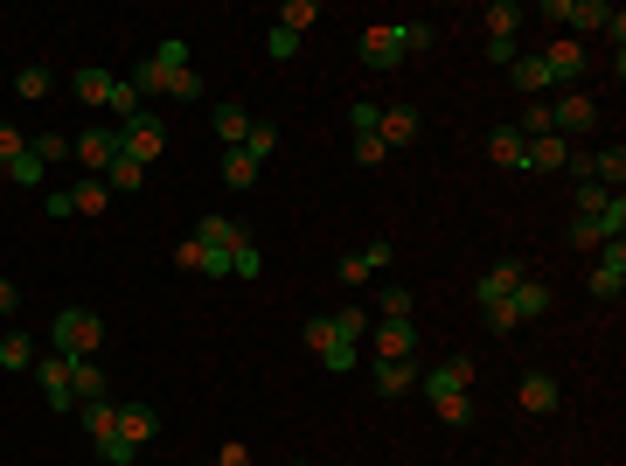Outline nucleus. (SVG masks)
I'll return each instance as SVG.
<instances>
[{
	"label": "nucleus",
	"mask_w": 626,
	"mask_h": 466,
	"mask_svg": "<svg viewBox=\"0 0 626 466\" xmlns=\"http://www.w3.org/2000/svg\"><path fill=\"white\" fill-rule=\"evenodd\" d=\"M606 202H613V188H599V181H585V188H578V216H599Z\"/></svg>",
	"instance_id": "50"
},
{
	"label": "nucleus",
	"mask_w": 626,
	"mask_h": 466,
	"mask_svg": "<svg viewBox=\"0 0 626 466\" xmlns=\"http://www.w3.org/2000/svg\"><path fill=\"white\" fill-rule=\"evenodd\" d=\"M383 154H390V147H383L376 133H355V160H362V167H383Z\"/></svg>",
	"instance_id": "51"
},
{
	"label": "nucleus",
	"mask_w": 626,
	"mask_h": 466,
	"mask_svg": "<svg viewBox=\"0 0 626 466\" xmlns=\"http://www.w3.org/2000/svg\"><path fill=\"white\" fill-rule=\"evenodd\" d=\"M376 320H411V293L404 286H383L376 293Z\"/></svg>",
	"instance_id": "39"
},
{
	"label": "nucleus",
	"mask_w": 626,
	"mask_h": 466,
	"mask_svg": "<svg viewBox=\"0 0 626 466\" xmlns=\"http://www.w3.org/2000/svg\"><path fill=\"white\" fill-rule=\"evenodd\" d=\"M244 154L265 167V160L279 154V126H272V119H251V133H244Z\"/></svg>",
	"instance_id": "29"
},
{
	"label": "nucleus",
	"mask_w": 626,
	"mask_h": 466,
	"mask_svg": "<svg viewBox=\"0 0 626 466\" xmlns=\"http://www.w3.org/2000/svg\"><path fill=\"white\" fill-rule=\"evenodd\" d=\"M376 112H383V105H348V126H355V133H376Z\"/></svg>",
	"instance_id": "56"
},
{
	"label": "nucleus",
	"mask_w": 626,
	"mask_h": 466,
	"mask_svg": "<svg viewBox=\"0 0 626 466\" xmlns=\"http://www.w3.org/2000/svg\"><path fill=\"white\" fill-rule=\"evenodd\" d=\"M418 383H425V397L439 404V397H453V390H473V362L467 355H446V362H439L432 376H418Z\"/></svg>",
	"instance_id": "12"
},
{
	"label": "nucleus",
	"mask_w": 626,
	"mask_h": 466,
	"mask_svg": "<svg viewBox=\"0 0 626 466\" xmlns=\"http://www.w3.org/2000/svg\"><path fill=\"white\" fill-rule=\"evenodd\" d=\"M0 369H35V341L28 334H7L0 341Z\"/></svg>",
	"instance_id": "36"
},
{
	"label": "nucleus",
	"mask_w": 626,
	"mask_h": 466,
	"mask_svg": "<svg viewBox=\"0 0 626 466\" xmlns=\"http://www.w3.org/2000/svg\"><path fill=\"white\" fill-rule=\"evenodd\" d=\"M592 223H599V244H620V237H626V202L613 195V202H606V209H599Z\"/></svg>",
	"instance_id": "35"
},
{
	"label": "nucleus",
	"mask_w": 626,
	"mask_h": 466,
	"mask_svg": "<svg viewBox=\"0 0 626 466\" xmlns=\"http://www.w3.org/2000/svg\"><path fill=\"white\" fill-rule=\"evenodd\" d=\"M7 174H14L21 188H42V181H49V167H42V160H35V154H21V160H14V167H7Z\"/></svg>",
	"instance_id": "47"
},
{
	"label": "nucleus",
	"mask_w": 626,
	"mask_h": 466,
	"mask_svg": "<svg viewBox=\"0 0 626 466\" xmlns=\"http://www.w3.org/2000/svg\"><path fill=\"white\" fill-rule=\"evenodd\" d=\"M404 49H411V56L432 49V28H425V21H404Z\"/></svg>",
	"instance_id": "55"
},
{
	"label": "nucleus",
	"mask_w": 626,
	"mask_h": 466,
	"mask_svg": "<svg viewBox=\"0 0 626 466\" xmlns=\"http://www.w3.org/2000/svg\"><path fill=\"white\" fill-rule=\"evenodd\" d=\"M42 209H49L56 223H63V216H77V202H70V188H49V202H42Z\"/></svg>",
	"instance_id": "57"
},
{
	"label": "nucleus",
	"mask_w": 626,
	"mask_h": 466,
	"mask_svg": "<svg viewBox=\"0 0 626 466\" xmlns=\"http://www.w3.org/2000/svg\"><path fill=\"white\" fill-rule=\"evenodd\" d=\"M14 91H21V98H49V70H42V63H21V70H14Z\"/></svg>",
	"instance_id": "41"
},
{
	"label": "nucleus",
	"mask_w": 626,
	"mask_h": 466,
	"mask_svg": "<svg viewBox=\"0 0 626 466\" xmlns=\"http://www.w3.org/2000/svg\"><path fill=\"white\" fill-rule=\"evenodd\" d=\"M70 202H77V216H98V209L112 202V188H105V174H91V181H77V188H70Z\"/></svg>",
	"instance_id": "33"
},
{
	"label": "nucleus",
	"mask_w": 626,
	"mask_h": 466,
	"mask_svg": "<svg viewBox=\"0 0 626 466\" xmlns=\"http://www.w3.org/2000/svg\"><path fill=\"white\" fill-rule=\"evenodd\" d=\"M154 432H160V411H154V404H119V439H126V446H147Z\"/></svg>",
	"instance_id": "17"
},
{
	"label": "nucleus",
	"mask_w": 626,
	"mask_h": 466,
	"mask_svg": "<svg viewBox=\"0 0 626 466\" xmlns=\"http://www.w3.org/2000/svg\"><path fill=\"white\" fill-rule=\"evenodd\" d=\"M126 91H133V98H140V105H154V98H167V70H160L154 56H147V63H140V70H133V77H126Z\"/></svg>",
	"instance_id": "22"
},
{
	"label": "nucleus",
	"mask_w": 626,
	"mask_h": 466,
	"mask_svg": "<svg viewBox=\"0 0 626 466\" xmlns=\"http://www.w3.org/2000/svg\"><path fill=\"white\" fill-rule=\"evenodd\" d=\"M154 63L167 70V77H174V70H188V42H181V35H167V42L154 49Z\"/></svg>",
	"instance_id": "44"
},
{
	"label": "nucleus",
	"mask_w": 626,
	"mask_h": 466,
	"mask_svg": "<svg viewBox=\"0 0 626 466\" xmlns=\"http://www.w3.org/2000/svg\"><path fill=\"white\" fill-rule=\"evenodd\" d=\"M77 418H84V432H91V446L119 432V404H112V397H98V404H77Z\"/></svg>",
	"instance_id": "21"
},
{
	"label": "nucleus",
	"mask_w": 626,
	"mask_h": 466,
	"mask_svg": "<svg viewBox=\"0 0 626 466\" xmlns=\"http://www.w3.org/2000/svg\"><path fill=\"white\" fill-rule=\"evenodd\" d=\"M28 154L42 160V167H56V160H70V140L63 133H28Z\"/></svg>",
	"instance_id": "34"
},
{
	"label": "nucleus",
	"mask_w": 626,
	"mask_h": 466,
	"mask_svg": "<svg viewBox=\"0 0 626 466\" xmlns=\"http://www.w3.org/2000/svg\"><path fill=\"white\" fill-rule=\"evenodd\" d=\"M70 154L84 160V167H91V174H105V167H112V160H119V126H84V133H77V140H70Z\"/></svg>",
	"instance_id": "7"
},
{
	"label": "nucleus",
	"mask_w": 626,
	"mask_h": 466,
	"mask_svg": "<svg viewBox=\"0 0 626 466\" xmlns=\"http://www.w3.org/2000/svg\"><path fill=\"white\" fill-rule=\"evenodd\" d=\"M508 307H515V320H536V313H550V307H557V293H550V286H543L536 272H522V286L508 293Z\"/></svg>",
	"instance_id": "16"
},
{
	"label": "nucleus",
	"mask_w": 626,
	"mask_h": 466,
	"mask_svg": "<svg viewBox=\"0 0 626 466\" xmlns=\"http://www.w3.org/2000/svg\"><path fill=\"white\" fill-rule=\"evenodd\" d=\"M21 307V293H14V279H0V313H14Z\"/></svg>",
	"instance_id": "60"
},
{
	"label": "nucleus",
	"mask_w": 626,
	"mask_h": 466,
	"mask_svg": "<svg viewBox=\"0 0 626 466\" xmlns=\"http://www.w3.org/2000/svg\"><path fill=\"white\" fill-rule=\"evenodd\" d=\"M195 272H202V279H230V251H209V244H202V265H195Z\"/></svg>",
	"instance_id": "52"
},
{
	"label": "nucleus",
	"mask_w": 626,
	"mask_h": 466,
	"mask_svg": "<svg viewBox=\"0 0 626 466\" xmlns=\"http://www.w3.org/2000/svg\"><path fill=\"white\" fill-rule=\"evenodd\" d=\"M620 293H626V237L599 244V265H592V300H620Z\"/></svg>",
	"instance_id": "9"
},
{
	"label": "nucleus",
	"mask_w": 626,
	"mask_h": 466,
	"mask_svg": "<svg viewBox=\"0 0 626 466\" xmlns=\"http://www.w3.org/2000/svg\"><path fill=\"white\" fill-rule=\"evenodd\" d=\"M592 181H599V188L613 181V195H620V181H626V147H599V154H592Z\"/></svg>",
	"instance_id": "28"
},
{
	"label": "nucleus",
	"mask_w": 626,
	"mask_h": 466,
	"mask_svg": "<svg viewBox=\"0 0 626 466\" xmlns=\"http://www.w3.org/2000/svg\"><path fill=\"white\" fill-rule=\"evenodd\" d=\"M571 160V147L557 140V133H543V140H522V167H536V174H557Z\"/></svg>",
	"instance_id": "19"
},
{
	"label": "nucleus",
	"mask_w": 626,
	"mask_h": 466,
	"mask_svg": "<svg viewBox=\"0 0 626 466\" xmlns=\"http://www.w3.org/2000/svg\"><path fill=\"white\" fill-rule=\"evenodd\" d=\"M307 348L320 355V369H327V376H348V369L362 362V348H355V341H341V327H334L327 313H313V320H307Z\"/></svg>",
	"instance_id": "4"
},
{
	"label": "nucleus",
	"mask_w": 626,
	"mask_h": 466,
	"mask_svg": "<svg viewBox=\"0 0 626 466\" xmlns=\"http://www.w3.org/2000/svg\"><path fill=\"white\" fill-rule=\"evenodd\" d=\"M564 237H571V244H585V251H592V244H599V223H592V216H571V230H564Z\"/></svg>",
	"instance_id": "54"
},
{
	"label": "nucleus",
	"mask_w": 626,
	"mask_h": 466,
	"mask_svg": "<svg viewBox=\"0 0 626 466\" xmlns=\"http://www.w3.org/2000/svg\"><path fill=\"white\" fill-rule=\"evenodd\" d=\"M327 320H334V327H341V341H355V348H362V341H369V327H376L362 300H348V307H341V313H327Z\"/></svg>",
	"instance_id": "25"
},
{
	"label": "nucleus",
	"mask_w": 626,
	"mask_h": 466,
	"mask_svg": "<svg viewBox=\"0 0 626 466\" xmlns=\"http://www.w3.org/2000/svg\"><path fill=\"white\" fill-rule=\"evenodd\" d=\"M313 21H320V0H286V7H279V21H272V28H286V35H307Z\"/></svg>",
	"instance_id": "30"
},
{
	"label": "nucleus",
	"mask_w": 626,
	"mask_h": 466,
	"mask_svg": "<svg viewBox=\"0 0 626 466\" xmlns=\"http://www.w3.org/2000/svg\"><path fill=\"white\" fill-rule=\"evenodd\" d=\"M508 84H515V91H543V84H550L543 56H515V63H508Z\"/></svg>",
	"instance_id": "32"
},
{
	"label": "nucleus",
	"mask_w": 626,
	"mask_h": 466,
	"mask_svg": "<svg viewBox=\"0 0 626 466\" xmlns=\"http://www.w3.org/2000/svg\"><path fill=\"white\" fill-rule=\"evenodd\" d=\"M543 70H550V84H578V77H585V42H578V35H557V42L543 49Z\"/></svg>",
	"instance_id": "10"
},
{
	"label": "nucleus",
	"mask_w": 626,
	"mask_h": 466,
	"mask_svg": "<svg viewBox=\"0 0 626 466\" xmlns=\"http://www.w3.org/2000/svg\"><path fill=\"white\" fill-rule=\"evenodd\" d=\"M258 272H265L258 244H237V251H230V279H258Z\"/></svg>",
	"instance_id": "43"
},
{
	"label": "nucleus",
	"mask_w": 626,
	"mask_h": 466,
	"mask_svg": "<svg viewBox=\"0 0 626 466\" xmlns=\"http://www.w3.org/2000/svg\"><path fill=\"white\" fill-rule=\"evenodd\" d=\"M140 181H147V167H140V160H133V154H119V160H112V167H105V188H112V195H133Z\"/></svg>",
	"instance_id": "27"
},
{
	"label": "nucleus",
	"mask_w": 626,
	"mask_h": 466,
	"mask_svg": "<svg viewBox=\"0 0 626 466\" xmlns=\"http://www.w3.org/2000/svg\"><path fill=\"white\" fill-rule=\"evenodd\" d=\"M362 355H383V362H411L418 355V327L411 320H376L369 327V348Z\"/></svg>",
	"instance_id": "6"
},
{
	"label": "nucleus",
	"mask_w": 626,
	"mask_h": 466,
	"mask_svg": "<svg viewBox=\"0 0 626 466\" xmlns=\"http://www.w3.org/2000/svg\"><path fill=\"white\" fill-rule=\"evenodd\" d=\"M174 265H181V272H195V265H202V244H195V237H188V244H174Z\"/></svg>",
	"instance_id": "59"
},
{
	"label": "nucleus",
	"mask_w": 626,
	"mask_h": 466,
	"mask_svg": "<svg viewBox=\"0 0 626 466\" xmlns=\"http://www.w3.org/2000/svg\"><path fill=\"white\" fill-rule=\"evenodd\" d=\"M515 286H522V265H515V258H501V265H487V272H480V307H494V300H508Z\"/></svg>",
	"instance_id": "18"
},
{
	"label": "nucleus",
	"mask_w": 626,
	"mask_h": 466,
	"mask_svg": "<svg viewBox=\"0 0 626 466\" xmlns=\"http://www.w3.org/2000/svg\"><path fill=\"white\" fill-rule=\"evenodd\" d=\"M195 244H209V251H237V244H244V223H230V216H202V223H195Z\"/></svg>",
	"instance_id": "20"
},
{
	"label": "nucleus",
	"mask_w": 626,
	"mask_h": 466,
	"mask_svg": "<svg viewBox=\"0 0 626 466\" xmlns=\"http://www.w3.org/2000/svg\"><path fill=\"white\" fill-rule=\"evenodd\" d=\"M480 320H487L494 334H515V327H522V320H515V307H508V300H494V307H480Z\"/></svg>",
	"instance_id": "49"
},
{
	"label": "nucleus",
	"mask_w": 626,
	"mask_h": 466,
	"mask_svg": "<svg viewBox=\"0 0 626 466\" xmlns=\"http://www.w3.org/2000/svg\"><path fill=\"white\" fill-rule=\"evenodd\" d=\"M21 154H28V133H21V126H0V174H7Z\"/></svg>",
	"instance_id": "45"
},
{
	"label": "nucleus",
	"mask_w": 626,
	"mask_h": 466,
	"mask_svg": "<svg viewBox=\"0 0 626 466\" xmlns=\"http://www.w3.org/2000/svg\"><path fill=\"white\" fill-rule=\"evenodd\" d=\"M35 383H42V397H49L56 411H77V397H70V362H63V355H35Z\"/></svg>",
	"instance_id": "11"
},
{
	"label": "nucleus",
	"mask_w": 626,
	"mask_h": 466,
	"mask_svg": "<svg viewBox=\"0 0 626 466\" xmlns=\"http://www.w3.org/2000/svg\"><path fill=\"white\" fill-rule=\"evenodd\" d=\"M592 126H599V105H592L585 91H564V98L550 105V133H557V140H564V133H592Z\"/></svg>",
	"instance_id": "8"
},
{
	"label": "nucleus",
	"mask_w": 626,
	"mask_h": 466,
	"mask_svg": "<svg viewBox=\"0 0 626 466\" xmlns=\"http://www.w3.org/2000/svg\"><path fill=\"white\" fill-rule=\"evenodd\" d=\"M63 362H70V355H63ZM70 397H77V404H98V397H112V390H105V369H98V355H77V362H70Z\"/></svg>",
	"instance_id": "15"
},
{
	"label": "nucleus",
	"mask_w": 626,
	"mask_h": 466,
	"mask_svg": "<svg viewBox=\"0 0 626 466\" xmlns=\"http://www.w3.org/2000/svg\"><path fill=\"white\" fill-rule=\"evenodd\" d=\"M119 154H133L140 167H154L167 154V119H160L154 105H140L133 119H119Z\"/></svg>",
	"instance_id": "3"
},
{
	"label": "nucleus",
	"mask_w": 626,
	"mask_h": 466,
	"mask_svg": "<svg viewBox=\"0 0 626 466\" xmlns=\"http://www.w3.org/2000/svg\"><path fill=\"white\" fill-rule=\"evenodd\" d=\"M258 174H265V167L244 154V147H223V181H230V188H251Z\"/></svg>",
	"instance_id": "31"
},
{
	"label": "nucleus",
	"mask_w": 626,
	"mask_h": 466,
	"mask_svg": "<svg viewBox=\"0 0 626 466\" xmlns=\"http://www.w3.org/2000/svg\"><path fill=\"white\" fill-rule=\"evenodd\" d=\"M369 383H376L383 397H404V390H418V362H383V355H369Z\"/></svg>",
	"instance_id": "14"
},
{
	"label": "nucleus",
	"mask_w": 626,
	"mask_h": 466,
	"mask_svg": "<svg viewBox=\"0 0 626 466\" xmlns=\"http://www.w3.org/2000/svg\"><path fill=\"white\" fill-rule=\"evenodd\" d=\"M515 28H522V7L515 0H494L487 7V42H515Z\"/></svg>",
	"instance_id": "26"
},
{
	"label": "nucleus",
	"mask_w": 626,
	"mask_h": 466,
	"mask_svg": "<svg viewBox=\"0 0 626 466\" xmlns=\"http://www.w3.org/2000/svg\"><path fill=\"white\" fill-rule=\"evenodd\" d=\"M432 411H439V418H446L453 432H460V425H473V397H467V390H453V397H439Z\"/></svg>",
	"instance_id": "38"
},
{
	"label": "nucleus",
	"mask_w": 626,
	"mask_h": 466,
	"mask_svg": "<svg viewBox=\"0 0 626 466\" xmlns=\"http://www.w3.org/2000/svg\"><path fill=\"white\" fill-rule=\"evenodd\" d=\"M522 411H557V376L529 369V376H522Z\"/></svg>",
	"instance_id": "24"
},
{
	"label": "nucleus",
	"mask_w": 626,
	"mask_h": 466,
	"mask_svg": "<svg viewBox=\"0 0 626 466\" xmlns=\"http://www.w3.org/2000/svg\"><path fill=\"white\" fill-rule=\"evenodd\" d=\"M418 126H425L418 105H390V112H376V140H383V147H411Z\"/></svg>",
	"instance_id": "13"
},
{
	"label": "nucleus",
	"mask_w": 626,
	"mask_h": 466,
	"mask_svg": "<svg viewBox=\"0 0 626 466\" xmlns=\"http://www.w3.org/2000/svg\"><path fill=\"white\" fill-rule=\"evenodd\" d=\"M334 272H341V286H369V279H376V272H369V265H362V251H355V258H341V265H334Z\"/></svg>",
	"instance_id": "53"
},
{
	"label": "nucleus",
	"mask_w": 626,
	"mask_h": 466,
	"mask_svg": "<svg viewBox=\"0 0 626 466\" xmlns=\"http://www.w3.org/2000/svg\"><path fill=\"white\" fill-rule=\"evenodd\" d=\"M133 453H140V446H126L119 432H112V439H98V460H105V466H133Z\"/></svg>",
	"instance_id": "48"
},
{
	"label": "nucleus",
	"mask_w": 626,
	"mask_h": 466,
	"mask_svg": "<svg viewBox=\"0 0 626 466\" xmlns=\"http://www.w3.org/2000/svg\"><path fill=\"white\" fill-rule=\"evenodd\" d=\"M209 126H216V140H223V147H244L251 112H244V105H216V119H209Z\"/></svg>",
	"instance_id": "23"
},
{
	"label": "nucleus",
	"mask_w": 626,
	"mask_h": 466,
	"mask_svg": "<svg viewBox=\"0 0 626 466\" xmlns=\"http://www.w3.org/2000/svg\"><path fill=\"white\" fill-rule=\"evenodd\" d=\"M70 91H77L91 112H105V105H112L119 119H133V112H140V98L126 91V77H112V70H98V63H84V70L70 77Z\"/></svg>",
	"instance_id": "2"
},
{
	"label": "nucleus",
	"mask_w": 626,
	"mask_h": 466,
	"mask_svg": "<svg viewBox=\"0 0 626 466\" xmlns=\"http://www.w3.org/2000/svg\"><path fill=\"white\" fill-rule=\"evenodd\" d=\"M98 348H105V320L91 307H63L49 320V355H70L77 362V355H98Z\"/></svg>",
	"instance_id": "1"
},
{
	"label": "nucleus",
	"mask_w": 626,
	"mask_h": 466,
	"mask_svg": "<svg viewBox=\"0 0 626 466\" xmlns=\"http://www.w3.org/2000/svg\"><path fill=\"white\" fill-rule=\"evenodd\" d=\"M265 56H272V63H293V56H300V35L272 28V35H265Z\"/></svg>",
	"instance_id": "46"
},
{
	"label": "nucleus",
	"mask_w": 626,
	"mask_h": 466,
	"mask_svg": "<svg viewBox=\"0 0 626 466\" xmlns=\"http://www.w3.org/2000/svg\"><path fill=\"white\" fill-rule=\"evenodd\" d=\"M216 466H251V446H244V439H230V446L216 453Z\"/></svg>",
	"instance_id": "58"
},
{
	"label": "nucleus",
	"mask_w": 626,
	"mask_h": 466,
	"mask_svg": "<svg viewBox=\"0 0 626 466\" xmlns=\"http://www.w3.org/2000/svg\"><path fill=\"white\" fill-rule=\"evenodd\" d=\"M606 21H613L606 0H571V28H606Z\"/></svg>",
	"instance_id": "40"
},
{
	"label": "nucleus",
	"mask_w": 626,
	"mask_h": 466,
	"mask_svg": "<svg viewBox=\"0 0 626 466\" xmlns=\"http://www.w3.org/2000/svg\"><path fill=\"white\" fill-rule=\"evenodd\" d=\"M487 154L501 160V167H522V133H515V126H501V133L487 140Z\"/></svg>",
	"instance_id": "37"
},
{
	"label": "nucleus",
	"mask_w": 626,
	"mask_h": 466,
	"mask_svg": "<svg viewBox=\"0 0 626 466\" xmlns=\"http://www.w3.org/2000/svg\"><path fill=\"white\" fill-rule=\"evenodd\" d=\"M167 98H174V105H195V98H202V77H195V70H174V77H167Z\"/></svg>",
	"instance_id": "42"
},
{
	"label": "nucleus",
	"mask_w": 626,
	"mask_h": 466,
	"mask_svg": "<svg viewBox=\"0 0 626 466\" xmlns=\"http://www.w3.org/2000/svg\"><path fill=\"white\" fill-rule=\"evenodd\" d=\"M355 49H362V63H369V70H397V63L411 56V49H404V21H369Z\"/></svg>",
	"instance_id": "5"
}]
</instances>
